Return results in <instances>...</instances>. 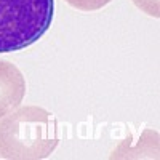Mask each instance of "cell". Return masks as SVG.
I'll return each instance as SVG.
<instances>
[{"mask_svg": "<svg viewBox=\"0 0 160 160\" xmlns=\"http://www.w3.org/2000/svg\"><path fill=\"white\" fill-rule=\"evenodd\" d=\"M55 0H0V53L19 51L50 29Z\"/></svg>", "mask_w": 160, "mask_h": 160, "instance_id": "2", "label": "cell"}, {"mask_svg": "<svg viewBox=\"0 0 160 160\" xmlns=\"http://www.w3.org/2000/svg\"><path fill=\"white\" fill-rule=\"evenodd\" d=\"M26 95V78L13 62L0 59V118L19 108Z\"/></svg>", "mask_w": 160, "mask_h": 160, "instance_id": "3", "label": "cell"}, {"mask_svg": "<svg viewBox=\"0 0 160 160\" xmlns=\"http://www.w3.org/2000/svg\"><path fill=\"white\" fill-rule=\"evenodd\" d=\"M66 2L80 11H96L109 5L112 0H66Z\"/></svg>", "mask_w": 160, "mask_h": 160, "instance_id": "4", "label": "cell"}, {"mask_svg": "<svg viewBox=\"0 0 160 160\" xmlns=\"http://www.w3.org/2000/svg\"><path fill=\"white\" fill-rule=\"evenodd\" d=\"M139 10H142L144 13H148L149 16L158 18L160 16V8H158V0H133Z\"/></svg>", "mask_w": 160, "mask_h": 160, "instance_id": "5", "label": "cell"}, {"mask_svg": "<svg viewBox=\"0 0 160 160\" xmlns=\"http://www.w3.org/2000/svg\"><path fill=\"white\" fill-rule=\"evenodd\" d=\"M59 142L55 115L38 106H24L0 120V157L7 160H42Z\"/></svg>", "mask_w": 160, "mask_h": 160, "instance_id": "1", "label": "cell"}]
</instances>
